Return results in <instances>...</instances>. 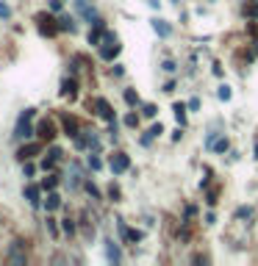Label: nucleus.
<instances>
[{"instance_id": "nucleus-1", "label": "nucleus", "mask_w": 258, "mask_h": 266, "mask_svg": "<svg viewBox=\"0 0 258 266\" xmlns=\"http://www.w3.org/2000/svg\"><path fill=\"white\" fill-rule=\"evenodd\" d=\"M31 117H33V111H31V108H25L23 117H19V122H17V128H14V136H17V139H31V136L36 133V131L31 128Z\"/></svg>"}, {"instance_id": "nucleus-2", "label": "nucleus", "mask_w": 258, "mask_h": 266, "mask_svg": "<svg viewBox=\"0 0 258 266\" xmlns=\"http://www.w3.org/2000/svg\"><path fill=\"white\" fill-rule=\"evenodd\" d=\"M36 25H39V33H42V36H53V33L58 31V19L53 23L50 14H39L36 17Z\"/></svg>"}, {"instance_id": "nucleus-3", "label": "nucleus", "mask_w": 258, "mask_h": 266, "mask_svg": "<svg viewBox=\"0 0 258 266\" xmlns=\"http://www.w3.org/2000/svg\"><path fill=\"white\" fill-rule=\"evenodd\" d=\"M92 108H94V114H97L100 119H106V122H114V111H111V106H108V100H103V97L92 100Z\"/></svg>"}, {"instance_id": "nucleus-4", "label": "nucleus", "mask_w": 258, "mask_h": 266, "mask_svg": "<svg viewBox=\"0 0 258 266\" xmlns=\"http://www.w3.org/2000/svg\"><path fill=\"white\" fill-rule=\"evenodd\" d=\"M128 167H131V158H128V155H122V153H114L111 155V172L114 175H122Z\"/></svg>"}, {"instance_id": "nucleus-5", "label": "nucleus", "mask_w": 258, "mask_h": 266, "mask_svg": "<svg viewBox=\"0 0 258 266\" xmlns=\"http://www.w3.org/2000/svg\"><path fill=\"white\" fill-rule=\"evenodd\" d=\"M61 125H64L67 136H72V139H75V136L81 133V128H78V119H75V117H70V114H64V117H61Z\"/></svg>"}, {"instance_id": "nucleus-6", "label": "nucleus", "mask_w": 258, "mask_h": 266, "mask_svg": "<svg viewBox=\"0 0 258 266\" xmlns=\"http://www.w3.org/2000/svg\"><path fill=\"white\" fill-rule=\"evenodd\" d=\"M36 133L42 136V139H53V136H56V125H53L50 119H42V122H39V128H36Z\"/></svg>"}, {"instance_id": "nucleus-7", "label": "nucleus", "mask_w": 258, "mask_h": 266, "mask_svg": "<svg viewBox=\"0 0 258 266\" xmlns=\"http://www.w3.org/2000/svg\"><path fill=\"white\" fill-rule=\"evenodd\" d=\"M25 261H28V255L19 250V241L11 244V250H9V263H25Z\"/></svg>"}, {"instance_id": "nucleus-8", "label": "nucleus", "mask_w": 258, "mask_h": 266, "mask_svg": "<svg viewBox=\"0 0 258 266\" xmlns=\"http://www.w3.org/2000/svg\"><path fill=\"white\" fill-rule=\"evenodd\" d=\"M33 155H39V145H36V141H33V145H25V147H19L17 158H19V161H28V158H33Z\"/></svg>"}, {"instance_id": "nucleus-9", "label": "nucleus", "mask_w": 258, "mask_h": 266, "mask_svg": "<svg viewBox=\"0 0 258 266\" xmlns=\"http://www.w3.org/2000/svg\"><path fill=\"white\" fill-rule=\"evenodd\" d=\"M25 200L31 202V206H39L42 202V192H39V186H25Z\"/></svg>"}, {"instance_id": "nucleus-10", "label": "nucleus", "mask_w": 258, "mask_h": 266, "mask_svg": "<svg viewBox=\"0 0 258 266\" xmlns=\"http://www.w3.org/2000/svg\"><path fill=\"white\" fill-rule=\"evenodd\" d=\"M122 50V45L117 42H111V45H106V47H100V56H103L106 61H111V58H117V53Z\"/></svg>"}, {"instance_id": "nucleus-11", "label": "nucleus", "mask_w": 258, "mask_h": 266, "mask_svg": "<svg viewBox=\"0 0 258 266\" xmlns=\"http://www.w3.org/2000/svg\"><path fill=\"white\" fill-rule=\"evenodd\" d=\"M61 155H64V153H61L58 147H53L50 153H47V158L42 161V169H53V163H56V161H61Z\"/></svg>"}, {"instance_id": "nucleus-12", "label": "nucleus", "mask_w": 258, "mask_h": 266, "mask_svg": "<svg viewBox=\"0 0 258 266\" xmlns=\"http://www.w3.org/2000/svg\"><path fill=\"white\" fill-rule=\"evenodd\" d=\"M150 25H153V31L158 33L161 39H167V36H169V25L164 23V19H158V17H155V19H150Z\"/></svg>"}, {"instance_id": "nucleus-13", "label": "nucleus", "mask_w": 258, "mask_h": 266, "mask_svg": "<svg viewBox=\"0 0 258 266\" xmlns=\"http://www.w3.org/2000/svg\"><path fill=\"white\" fill-rule=\"evenodd\" d=\"M106 252H108V261H111V263H120V250H117V244L106 241Z\"/></svg>"}, {"instance_id": "nucleus-14", "label": "nucleus", "mask_w": 258, "mask_h": 266, "mask_svg": "<svg viewBox=\"0 0 258 266\" xmlns=\"http://www.w3.org/2000/svg\"><path fill=\"white\" fill-rule=\"evenodd\" d=\"M58 206H61V197H58L56 192H53V194H47V200H45V208H47V211H56Z\"/></svg>"}, {"instance_id": "nucleus-15", "label": "nucleus", "mask_w": 258, "mask_h": 266, "mask_svg": "<svg viewBox=\"0 0 258 266\" xmlns=\"http://www.w3.org/2000/svg\"><path fill=\"white\" fill-rule=\"evenodd\" d=\"M58 28L61 31H75V23L70 17H58Z\"/></svg>"}, {"instance_id": "nucleus-16", "label": "nucleus", "mask_w": 258, "mask_h": 266, "mask_svg": "<svg viewBox=\"0 0 258 266\" xmlns=\"http://www.w3.org/2000/svg\"><path fill=\"white\" fill-rule=\"evenodd\" d=\"M56 183H58V175H47L45 180H42V186L47 189V192H53V189H56Z\"/></svg>"}, {"instance_id": "nucleus-17", "label": "nucleus", "mask_w": 258, "mask_h": 266, "mask_svg": "<svg viewBox=\"0 0 258 266\" xmlns=\"http://www.w3.org/2000/svg\"><path fill=\"white\" fill-rule=\"evenodd\" d=\"M75 89H78V84H75L72 78L64 80V94H70V97H72V94H75Z\"/></svg>"}, {"instance_id": "nucleus-18", "label": "nucleus", "mask_w": 258, "mask_h": 266, "mask_svg": "<svg viewBox=\"0 0 258 266\" xmlns=\"http://www.w3.org/2000/svg\"><path fill=\"white\" fill-rule=\"evenodd\" d=\"M172 111H175V117H178V122H183V119H186V106H183V103H175V108H172Z\"/></svg>"}, {"instance_id": "nucleus-19", "label": "nucleus", "mask_w": 258, "mask_h": 266, "mask_svg": "<svg viewBox=\"0 0 258 266\" xmlns=\"http://www.w3.org/2000/svg\"><path fill=\"white\" fill-rule=\"evenodd\" d=\"M64 233L67 236H75V219H70V216L64 219Z\"/></svg>"}, {"instance_id": "nucleus-20", "label": "nucleus", "mask_w": 258, "mask_h": 266, "mask_svg": "<svg viewBox=\"0 0 258 266\" xmlns=\"http://www.w3.org/2000/svg\"><path fill=\"white\" fill-rule=\"evenodd\" d=\"M47 222V233H50L53 238H58V224H56V219H45Z\"/></svg>"}, {"instance_id": "nucleus-21", "label": "nucleus", "mask_w": 258, "mask_h": 266, "mask_svg": "<svg viewBox=\"0 0 258 266\" xmlns=\"http://www.w3.org/2000/svg\"><path fill=\"white\" fill-rule=\"evenodd\" d=\"M125 103H131V106L139 103V97H136V92H133V89H125Z\"/></svg>"}, {"instance_id": "nucleus-22", "label": "nucleus", "mask_w": 258, "mask_h": 266, "mask_svg": "<svg viewBox=\"0 0 258 266\" xmlns=\"http://www.w3.org/2000/svg\"><path fill=\"white\" fill-rule=\"evenodd\" d=\"M211 147L216 150V153H225V150H228V139H216Z\"/></svg>"}, {"instance_id": "nucleus-23", "label": "nucleus", "mask_w": 258, "mask_h": 266, "mask_svg": "<svg viewBox=\"0 0 258 266\" xmlns=\"http://www.w3.org/2000/svg\"><path fill=\"white\" fill-rule=\"evenodd\" d=\"M236 216H239V219H247V216H253V208H247V206H242L239 211H236Z\"/></svg>"}, {"instance_id": "nucleus-24", "label": "nucleus", "mask_w": 258, "mask_h": 266, "mask_svg": "<svg viewBox=\"0 0 258 266\" xmlns=\"http://www.w3.org/2000/svg\"><path fill=\"white\" fill-rule=\"evenodd\" d=\"M89 167L94 169V172H97V169H103V161H100L97 155H92V158H89Z\"/></svg>"}, {"instance_id": "nucleus-25", "label": "nucleus", "mask_w": 258, "mask_h": 266, "mask_svg": "<svg viewBox=\"0 0 258 266\" xmlns=\"http://www.w3.org/2000/svg\"><path fill=\"white\" fill-rule=\"evenodd\" d=\"M142 114H145V117H155V114H158V108H155L153 103H147V106H145V111H142Z\"/></svg>"}, {"instance_id": "nucleus-26", "label": "nucleus", "mask_w": 258, "mask_h": 266, "mask_svg": "<svg viewBox=\"0 0 258 266\" xmlns=\"http://www.w3.org/2000/svg\"><path fill=\"white\" fill-rule=\"evenodd\" d=\"M220 100H230V89L228 86H220Z\"/></svg>"}, {"instance_id": "nucleus-27", "label": "nucleus", "mask_w": 258, "mask_h": 266, "mask_svg": "<svg viewBox=\"0 0 258 266\" xmlns=\"http://www.w3.org/2000/svg\"><path fill=\"white\" fill-rule=\"evenodd\" d=\"M136 122H139V119H136V114H128V117H125V125H128V128H133Z\"/></svg>"}, {"instance_id": "nucleus-28", "label": "nucleus", "mask_w": 258, "mask_h": 266, "mask_svg": "<svg viewBox=\"0 0 258 266\" xmlns=\"http://www.w3.org/2000/svg\"><path fill=\"white\" fill-rule=\"evenodd\" d=\"M161 67H164L167 72H175V61H172V58H167V61H164V64H161Z\"/></svg>"}, {"instance_id": "nucleus-29", "label": "nucleus", "mask_w": 258, "mask_h": 266, "mask_svg": "<svg viewBox=\"0 0 258 266\" xmlns=\"http://www.w3.org/2000/svg\"><path fill=\"white\" fill-rule=\"evenodd\" d=\"M197 108H200V100L192 97V100H189V111H197Z\"/></svg>"}, {"instance_id": "nucleus-30", "label": "nucleus", "mask_w": 258, "mask_h": 266, "mask_svg": "<svg viewBox=\"0 0 258 266\" xmlns=\"http://www.w3.org/2000/svg\"><path fill=\"white\" fill-rule=\"evenodd\" d=\"M153 139H155V136H153L150 131H147L145 136H142V145H145V147H147V145H150V141H153Z\"/></svg>"}, {"instance_id": "nucleus-31", "label": "nucleus", "mask_w": 258, "mask_h": 266, "mask_svg": "<svg viewBox=\"0 0 258 266\" xmlns=\"http://www.w3.org/2000/svg\"><path fill=\"white\" fill-rule=\"evenodd\" d=\"M9 14H11V9H9V6H6V3H0V17L6 19V17H9Z\"/></svg>"}, {"instance_id": "nucleus-32", "label": "nucleus", "mask_w": 258, "mask_h": 266, "mask_svg": "<svg viewBox=\"0 0 258 266\" xmlns=\"http://www.w3.org/2000/svg\"><path fill=\"white\" fill-rule=\"evenodd\" d=\"M33 172H36V167H33V163H25V175L33 177Z\"/></svg>"}, {"instance_id": "nucleus-33", "label": "nucleus", "mask_w": 258, "mask_h": 266, "mask_svg": "<svg viewBox=\"0 0 258 266\" xmlns=\"http://www.w3.org/2000/svg\"><path fill=\"white\" fill-rule=\"evenodd\" d=\"M61 3H64V0H53V3H50V11H61Z\"/></svg>"}, {"instance_id": "nucleus-34", "label": "nucleus", "mask_w": 258, "mask_h": 266, "mask_svg": "<svg viewBox=\"0 0 258 266\" xmlns=\"http://www.w3.org/2000/svg\"><path fill=\"white\" fill-rule=\"evenodd\" d=\"M86 192H89L92 197H100V192H97V189H94V186H92V183H86Z\"/></svg>"}, {"instance_id": "nucleus-35", "label": "nucleus", "mask_w": 258, "mask_h": 266, "mask_svg": "<svg viewBox=\"0 0 258 266\" xmlns=\"http://www.w3.org/2000/svg\"><path fill=\"white\" fill-rule=\"evenodd\" d=\"M150 6H153V9H158V6H161V0H150Z\"/></svg>"}, {"instance_id": "nucleus-36", "label": "nucleus", "mask_w": 258, "mask_h": 266, "mask_svg": "<svg viewBox=\"0 0 258 266\" xmlns=\"http://www.w3.org/2000/svg\"><path fill=\"white\" fill-rule=\"evenodd\" d=\"M255 158H258V141H255Z\"/></svg>"}]
</instances>
